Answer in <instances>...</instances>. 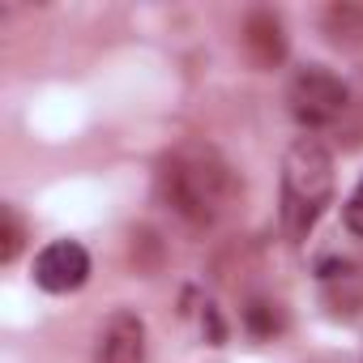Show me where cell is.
<instances>
[{
	"mask_svg": "<svg viewBox=\"0 0 363 363\" xmlns=\"http://www.w3.org/2000/svg\"><path fill=\"white\" fill-rule=\"evenodd\" d=\"M158 189L175 214H184L193 223H214L235 197V175L214 150L179 145L162 158Z\"/></svg>",
	"mask_w": 363,
	"mask_h": 363,
	"instance_id": "6da1fadb",
	"label": "cell"
},
{
	"mask_svg": "<svg viewBox=\"0 0 363 363\" xmlns=\"http://www.w3.org/2000/svg\"><path fill=\"white\" fill-rule=\"evenodd\" d=\"M333 197V158L316 137L291 141L282 158V227L291 240H303Z\"/></svg>",
	"mask_w": 363,
	"mask_h": 363,
	"instance_id": "7a4b0ae2",
	"label": "cell"
},
{
	"mask_svg": "<svg viewBox=\"0 0 363 363\" xmlns=\"http://www.w3.org/2000/svg\"><path fill=\"white\" fill-rule=\"evenodd\" d=\"M346 86L337 73L320 69V65H308L291 77V90H286V103H291V116L303 124V128H325L333 124L342 111H346Z\"/></svg>",
	"mask_w": 363,
	"mask_h": 363,
	"instance_id": "3957f363",
	"label": "cell"
},
{
	"mask_svg": "<svg viewBox=\"0 0 363 363\" xmlns=\"http://www.w3.org/2000/svg\"><path fill=\"white\" fill-rule=\"evenodd\" d=\"M90 278V252L77 240H52L35 257V282L52 295H69Z\"/></svg>",
	"mask_w": 363,
	"mask_h": 363,
	"instance_id": "277c9868",
	"label": "cell"
},
{
	"mask_svg": "<svg viewBox=\"0 0 363 363\" xmlns=\"http://www.w3.org/2000/svg\"><path fill=\"white\" fill-rule=\"evenodd\" d=\"M94 363H145V325L137 312H116L103 325Z\"/></svg>",
	"mask_w": 363,
	"mask_h": 363,
	"instance_id": "5b68a950",
	"label": "cell"
},
{
	"mask_svg": "<svg viewBox=\"0 0 363 363\" xmlns=\"http://www.w3.org/2000/svg\"><path fill=\"white\" fill-rule=\"evenodd\" d=\"M22 235H26V231H22V223H18V214L5 206V210H0V240H5V244H0V261H5V265L22 252Z\"/></svg>",
	"mask_w": 363,
	"mask_h": 363,
	"instance_id": "8992f818",
	"label": "cell"
},
{
	"mask_svg": "<svg viewBox=\"0 0 363 363\" xmlns=\"http://www.w3.org/2000/svg\"><path fill=\"white\" fill-rule=\"evenodd\" d=\"M346 227H350L354 235H363V179L354 184V193L346 197Z\"/></svg>",
	"mask_w": 363,
	"mask_h": 363,
	"instance_id": "52a82bcc",
	"label": "cell"
}]
</instances>
